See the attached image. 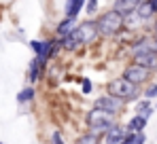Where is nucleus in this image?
<instances>
[{
	"label": "nucleus",
	"mask_w": 157,
	"mask_h": 144,
	"mask_svg": "<svg viewBox=\"0 0 157 144\" xmlns=\"http://www.w3.org/2000/svg\"><path fill=\"white\" fill-rule=\"evenodd\" d=\"M106 93L115 97H121L125 104H134V102H140L142 100V87L130 83L128 78L123 76H115L106 83Z\"/></svg>",
	"instance_id": "nucleus-1"
},
{
	"label": "nucleus",
	"mask_w": 157,
	"mask_h": 144,
	"mask_svg": "<svg viewBox=\"0 0 157 144\" xmlns=\"http://www.w3.org/2000/svg\"><path fill=\"white\" fill-rule=\"evenodd\" d=\"M96 24L102 38H115L121 32H125V17L117 13L115 9H106L104 13H100L96 17Z\"/></svg>",
	"instance_id": "nucleus-2"
},
{
	"label": "nucleus",
	"mask_w": 157,
	"mask_h": 144,
	"mask_svg": "<svg viewBox=\"0 0 157 144\" xmlns=\"http://www.w3.org/2000/svg\"><path fill=\"white\" fill-rule=\"evenodd\" d=\"M30 49L34 51V57H38L43 64H49L51 59L57 57V53L62 51V45H59V38L53 36V38H45V40H30L28 43Z\"/></svg>",
	"instance_id": "nucleus-3"
},
{
	"label": "nucleus",
	"mask_w": 157,
	"mask_h": 144,
	"mask_svg": "<svg viewBox=\"0 0 157 144\" xmlns=\"http://www.w3.org/2000/svg\"><path fill=\"white\" fill-rule=\"evenodd\" d=\"M85 123H87V131H94V134H98V136L104 138V134L117 123V119L104 115V112L98 110V108H91V110H87V115H85Z\"/></svg>",
	"instance_id": "nucleus-4"
},
{
	"label": "nucleus",
	"mask_w": 157,
	"mask_h": 144,
	"mask_svg": "<svg viewBox=\"0 0 157 144\" xmlns=\"http://www.w3.org/2000/svg\"><path fill=\"white\" fill-rule=\"evenodd\" d=\"M125 102L121 100V97H115V96H108V93H104V96L96 97L94 100V108H98V110H102L104 115H108V117H119V115H123L125 112Z\"/></svg>",
	"instance_id": "nucleus-5"
},
{
	"label": "nucleus",
	"mask_w": 157,
	"mask_h": 144,
	"mask_svg": "<svg viewBox=\"0 0 157 144\" xmlns=\"http://www.w3.org/2000/svg\"><path fill=\"white\" fill-rule=\"evenodd\" d=\"M151 74H153L151 70H147V68H142V66H138V64H134V62H130V64L123 68V72H121L123 78H128L130 83L138 85V87H147V85L151 83Z\"/></svg>",
	"instance_id": "nucleus-6"
},
{
	"label": "nucleus",
	"mask_w": 157,
	"mask_h": 144,
	"mask_svg": "<svg viewBox=\"0 0 157 144\" xmlns=\"http://www.w3.org/2000/svg\"><path fill=\"white\" fill-rule=\"evenodd\" d=\"M77 34H78V38H81V43H83V47L94 45V43L100 38V32H98L96 19H89V17L83 19V21L77 25Z\"/></svg>",
	"instance_id": "nucleus-7"
},
{
	"label": "nucleus",
	"mask_w": 157,
	"mask_h": 144,
	"mask_svg": "<svg viewBox=\"0 0 157 144\" xmlns=\"http://www.w3.org/2000/svg\"><path fill=\"white\" fill-rule=\"evenodd\" d=\"M45 72H47V64H43L38 57H32V59H30V64H28V70H26L28 85H36L38 81H43Z\"/></svg>",
	"instance_id": "nucleus-8"
},
{
	"label": "nucleus",
	"mask_w": 157,
	"mask_h": 144,
	"mask_svg": "<svg viewBox=\"0 0 157 144\" xmlns=\"http://www.w3.org/2000/svg\"><path fill=\"white\" fill-rule=\"evenodd\" d=\"M128 134H130V131H128V125L115 123V125L104 134V144H121L123 140H125Z\"/></svg>",
	"instance_id": "nucleus-9"
},
{
	"label": "nucleus",
	"mask_w": 157,
	"mask_h": 144,
	"mask_svg": "<svg viewBox=\"0 0 157 144\" xmlns=\"http://www.w3.org/2000/svg\"><path fill=\"white\" fill-rule=\"evenodd\" d=\"M132 62L138 64V66H142V68H147V70H151V72H157V51L151 49V51H147L142 55H136Z\"/></svg>",
	"instance_id": "nucleus-10"
},
{
	"label": "nucleus",
	"mask_w": 157,
	"mask_h": 144,
	"mask_svg": "<svg viewBox=\"0 0 157 144\" xmlns=\"http://www.w3.org/2000/svg\"><path fill=\"white\" fill-rule=\"evenodd\" d=\"M85 2L87 0H66L64 2V17L78 19V15L85 11Z\"/></svg>",
	"instance_id": "nucleus-11"
},
{
	"label": "nucleus",
	"mask_w": 157,
	"mask_h": 144,
	"mask_svg": "<svg viewBox=\"0 0 157 144\" xmlns=\"http://www.w3.org/2000/svg\"><path fill=\"white\" fill-rule=\"evenodd\" d=\"M77 25H78L77 19H72V17H64L59 24L55 25V36H57V38H64V36L72 34V32L77 30Z\"/></svg>",
	"instance_id": "nucleus-12"
},
{
	"label": "nucleus",
	"mask_w": 157,
	"mask_h": 144,
	"mask_svg": "<svg viewBox=\"0 0 157 144\" xmlns=\"http://www.w3.org/2000/svg\"><path fill=\"white\" fill-rule=\"evenodd\" d=\"M140 2H142V0H115L110 9H115L117 13H121V15L125 17V15L134 13V11L140 6Z\"/></svg>",
	"instance_id": "nucleus-13"
},
{
	"label": "nucleus",
	"mask_w": 157,
	"mask_h": 144,
	"mask_svg": "<svg viewBox=\"0 0 157 144\" xmlns=\"http://www.w3.org/2000/svg\"><path fill=\"white\" fill-rule=\"evenodd\" d=\"M59 45H62V51H68V53H75V51H78V49L83 47V43H81V38H78L77 30H75L72 34L59 38Z\"/></svg>",
	"instance_id": "nucleus-14"
},
{
	"label": "nucleus",
	"mask_w": 157,
	"mask_h": 144,
	"mask_svg": "<svg viewBox=\"0 0 157 144\" xmlns=\"http://www.w3.org/2000/svg\"><path fill=\"white\" fill-rule=\"evenodd\" d=\"M136 11H138V15H140V19H142L144 24L153 21V19L157 17V13H155V9H153V4H151V0H142L140 6H138Z\"/></svg>",
	"instance_id": "nucleus-15"
},
{
	"label": "nucleus",
	"mask_w": 157,
	"mask_h": 144,
	"mask_svg": "<svg viewBox=\"0 0 157 144\" xmlns=\"http://www.w3.org/2000/svg\"><path fill=\"white\" fill-rule=\"evenodd\" d=\"M17 104H30V102H34L36 100V87L34 85H26L24 89H19V93H17Z\"/></svg>",
	"instance_id": "nucleus-16"
},
{
	"label": "nucleus",
	"mask_w": 157,
	"mask_h": 144,
	"mask_svg": "<svg viewBox=\"0 0 157 144\" xmlns=\"http://www.w3.org/2000/svg\"><path fill=\"white\" fill-rule=\"evenodd\" d=\"M147 123H149V121L144 119V117L134 115L125 125H128V131H130V134H142V131H144V127H147Z\"/></svg>",
	"instance_id": "nucleus-17"
},
{
	"label": "nucleus",
	"mask_w": 157,
	"mask_h": 144,
	"mask_svg": "<svg viewBox=\"0 0 157 144\" xmlns=\"http://www.w3.org/2000/svg\"><path fill=\"white\" fill-rule=\"evenodd\" d=\"M140 24H144V21L140 19L138 11H134V13H130V15H125V32H136V30H140Z\"/></svg>",
	"instance_id": "nucleus-18"
},
{
	"label": "nucleus",
	"mask_w": 157,
	"mask_h": 144,
	"mask_svg": "<svg viewBox=\"0 0 157 144\" xmlns=\"http://www.w3.org/2000/svg\"><path fill=\"white\" fill-rule=\"evenodd\" d=\"M100 142H102V136H98L94 131H85V134H81L77 138L75 144H100Z\"/></svg>",
	"instance_id": "nucleus-19"
},
{
	"label": "nucleus",
	"mask_w": 157,
	"mask_h": 144,
	"mask_svg": "<svg viewBox=\"0 0 157 144\" xmlns=\"http://www.w3.org/2000/svg\"><path fill=\"white\" fill-rule=\"evenodd\" d=\"M98 11H100V0H87V2H85V15H87L89 19H94V15L98 17V15H100Z\"/></svg>",
	"instance_id": "nucleus-20"
},
{
	"label": "nucleus",
	"mask_w": 157,
	"mask_h": 144,
	"mask_svg": "<svg viewBox=\"0 0 157 144\" xmlns=\"http://www.w3.org/2000/svg\"><path fill=\"white\" fill-rule=\"evenodd\" d=\"M121 144H147V136H144V131L142 134H128Z\"/></svg>",
	"instance_id": "nucleus-21"
},
{
	"label": "nucleus",
	"mask_w": 157,
	"mask_h": 144,
	"mask_svg": "<svg viewBox=\"0 0 157 144\" xmlns=\"http://www.w3.org/2000/svg\"><path fill=\"white\" fill-rule=\"evenodd\" d=\"M142 97H147V100H157V83H149V85L142 89Z\"/></svg>",
	"instance_id": "nucleus-22"
},
{
	"label": "nucleus",
	"mask_w": 157,
	"mask_h": 144,
	"mask_svg": "<svg viewBox=\"0 0 157 144\" xmlns=\"http://www.w3.org/2000/svg\"><path fill=\"white\" fill-rule=\"evenodd\" d=\"M147 108H151V100L142 97L140 102H136V106H134V115H140V112H142V110H147Z\"/></svg>",
	"instance_id": "nucleus-23"
},
{
	"label": "nucleus",
	"mask_w": 157,
	"mask_h": 144,
	"mask_svg": "<svg viewBox=\"0 0 157 144\" xmlns=\"http://www.w3.org/2000/svg\"><path fill=\"white\" fill-rule=\"evenodd\" d=\"M81 87H83V93H85V96H89V93L94 91V83H91L89 78H85V76H83V81H81Z\"/></svg>",
	"instance_id": "nucleus-24"
},
{
	"label": "nucleus",
	"mask_w": 157,
	"mask_h": 144,
	"mask_svg": "<svg viewBox=\"0 0 157 144\" xmlns=\"http://www.w3.org/2000/svg\"><path fill=\"white\" fill-rule=\"evenodd\" d=\"M49 144H66V142H64V138H62V134H59V131L55 129V131L51 134V138H49Z\"/></svg>",
	"instance_id": "nucleus-25"
},
{
	"label": "nucleus",
	"mask_w": 157,
	"mask_h": 144,
	"mask_svg": "<svg viewBox=\"0 0 157 144\" xmlns=\"http://www.w3.org/2000/svg\"><path fill=\"white\" fill-rule=\"evenodd\" d=\"M155 112H157V110L153 108V106H151V108H147V110H142V112H140V117H144V119L149 121L151 117H153V115H155Z\"/></svg>",
	"instance_id": "nucleus-26"
},
{
	"label": "nucleus",
	"mask_w": 157,
	"mask_h": 144,
	"mask_svg": "<svg viewBox=\"0 0 157 144\" xmlns=\"http://www.w3.org/2000/svg\"><path fill=\"white\" fill-rule=\"evenodd\" d=\"M151 47H153V51H157V34L151 36Z\"/></svg>",
	"instance_id": "nucleus-27"
},
{
	"label": "nucleus",
	"mask_w": 157,
	"mask_h": 144,
	"mask_svg": "<svg viewBox=\"0 0 157 144\" xmlns=\"http://www.w3.org/2000/svg\"><path fill=\"white\" fill-rule=\"evenodd\" d=\"M153 34H157V17L153 19V30H151V36H153Z\"/></svg>",
	"instance_id": "nucleus-28"
},
{
	"label": "nucleus",
	"mask_w": 157,
	"mask_h": 144,
	"mask_svg": "<svg viewBox=\"0 0 157 144\" xmlns=\"http://www.w3.org/2000/svg\"><path fill=\"white\" fill-rule=\"evenodd\" d=\"M155 110H157V104H155Z\"/></svg>",
	"instance_id": "nucleus-29"
}]
</instances>
